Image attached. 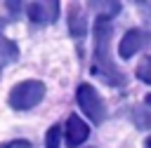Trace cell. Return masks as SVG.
Masks as SVG:
<instances>
[{
    "mask_svg": "<svg viewBox=\"0 0 151 148\" xmlns=\"http://www.w3.org/2000/svg\"><path fill=\"white\" fill-rule=\"evenodd\" d=\"M111 23L106 16H99L94 23V73H101L106 82L111 85H123L125 78L123 73L113 66L111 54H109V42H111Z\"/></svg>",
    "mask_w": 151,
    "mask_h": 148,
    "instance_id": "cell-1",
    "label": "cell"
},
{
    "mask_svg": "<svg viewBox=\"0 0 151 148\" xmlns=\"http://www.w3.org/2000/svg\"><path fill=\"white\" fill-rule=\"evenodd\" d=\"M45 96V85L40 80H24L19 85L12 87L9 92V106L17 108V110H28L33 106H38Z\"/></svg>",
    "mask_w": 151,
    "mask_h": 148,
    "instance_id": "cell-2",
    "label": "cell"
},
{
    "mask_svg": "<svg viewBox=\"0 0 151 148\" xmlns=\"http://www.w3.org/2000/svg\"><path fill=\"white\" fill-rule=\"evenodd\" d=\"M76 99H78V106H80V110L94 122V125H99L104 117H106V108H104V101H101V96H99V92L92 87V85H80L78 87V94H76Z\"/></svg>",
    "mask_w": 151,
    "mask_h": 148,
    "instance_id": "cell-3",
    "label": "cell"
},
{
    "mask_svg": "<svg viewBox=\"0 0 151 148\" xmlns=\"http://www.w3.org/2000/svg\"><path fill=\"white\" fill-rule=\"evenodd\" d=\"M149 42H151V33H149V31L132 28V31H127V33L123 35V40H120V45H118V54H120L123 59H130V56H134L142 47H146Z\"/></svg>",
    "mask_w": 151,
    "mask_h": 148,
    "instance_id": "cell-4",
    "label": "cell"
},
{
    "mask_svg": "<svg viewBox=\"0 0 151 148\" xmlns=\"http://www.w3.org/2000/svg\"><path fill=\"white\" fill-rule=\"evenodd\" d=\"M26 14L35 23H52L59 16V2H28Z\"/></svg>",
    "mask_w": 151,
    "mask_h": 148,
    "instance_id": "cell-5",
    "label": "cell"
},
{
    "mask_svg": "<svg viewBox=\"0 0 151 148\" xmlns=\"http://www.w3.org/2000/svg\"><path fill=\"white\" fill-rule=\"evenodd\" d=\"M87 136H90V127H87L78 115H68V120H66V146L76 148V146H80Z\"/></svg>",
    "mask_w": 151,
    "mask_h": 148,
    "instance_id": "cell-6",
    "label": "cell"
},
{
    "mask_svg": "<svg viewBox=\"0 0 151 148\" xmlns=\"http://www.w3.org/2000/svg\"><path fill=\"white\" fill-rule=\"evenodd\" d=\"M59 141H61V129H59V125H54L45 134V148H59Z\"/></svg>",
    "mask_w": 151,
    "mask_h": 148,
    "instance_id": "cell-7",
    "label": "cell"
},
{
    "mask_svg": "<svg viewBox=\"0 0 151 148\" xmlns=\"http://www.w3.org/2000/svg\"><path fill=\"white\" fill-rule=\"evenodd\" d=\"M137 78H139L142 82H146V85H151V56H146V59H142V63L137 66Z\"/></svg>",
    "mask_w": 151,
    "mask_h": 148,
    "instance_id": "cell-8",
    "label": "cell"
},
{
    "mask_svg": "<svg viewBox=\"0 0 151 148\" xmlns=\"http://www.w3.org/2000/svg\"><path fill=\"white\" fill-rule=\"evenodd\" d=\"M71 33H73V35H83V33H85V21L80 19V12H78V9L71 12Z\"/></svg>",
    "mask_w": 151,
    "mask_h": 148,
    "instance_id": "cell-9",
    "label": "cell"
},
{
    "mask_svg": "<svg viewBox=\"0 0 151 148\" xmlns=\"http://www.w3.org/2000/svg\"><path fill=\"white\" fill-rule=\"evenodd\" d=\"M7 148H31V143L28 141H12Z\"/></svg>",
    "mask_w": 151,
    "mask_h": 148,
    "instance_id": "cell-10",
    "label": "cell"
},
{
    "mask_svg": "<svg viewBox=\"0 0 151 148\" xmlns=\"http://www.w3.org/2000/svg\"><path fill=\"white\" fill-rule=\"evenodd\" d=\"M144 148H151V139H146V141H144Z\"/></svg>",
    "mask_w": 151,
    "mask_h": 148,
    "instance_id": "cell-11",
    "label": "cell"
},
{
    "mask_svg": "<svg viewBox=\"0 0 151 148\" xmlns=\"http://www.w3.org/2000/svg\"><path fill=\"white\" fill-rule=\"evenodd\" d=\"M5 45H7V42H5V40H2V35H0V49H2Z\"/></svg>",
    "mask_w": 151,
    "mask_h": 148,
    "instance_id": "cell-12",
    "label": "cell"
},
{
    "mask_svg": "<svg viewBox=\"0 0 151 148\" xmlns=\"http://www.w3.org/2000/svg\"><path fill=\"white\" fill-rule=\"evenodd\" d=\"M146 103H149V106H151V94H149V96H146Z\"/></svg>",
    "mask_w": 151,
    "mask_h": 148,
    "instance_id": "cell-13",
    "label": "cell"
}]
</instances>
